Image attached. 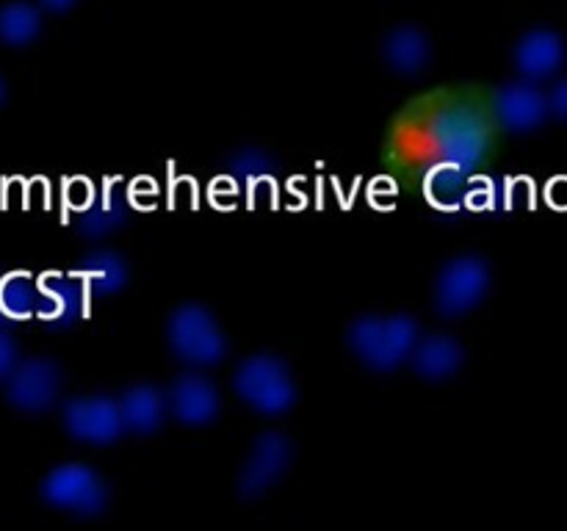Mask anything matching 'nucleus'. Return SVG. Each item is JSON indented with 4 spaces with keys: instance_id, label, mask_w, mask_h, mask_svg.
Instances as JSON below:
<instances>
[{
    "instance_id": "1",
    "label": "nucleus",
    "mask_w": 567,
    "mask_h": 531,
    "mask_svg": "<svg viewBox=\"0 0 567 531\" xmlns=\"http://www.w3.org/2000/svg\"><path fill=\"white\" fill-rule=\"evenodd\" d=\"M421 337V326L413 315H360L349 324L347 343L354 357L371 371L399 368L408 363L415 341Z\"/></svg>"
},
{
    "instance_id": "2",
    "label": "nucleus",
    "mask_w": 567,
    "mask_h": 531,
    "mask_svg": "<svg viewBox=\"0 0 567 531\" xmlns=\"http://www.w3.org/2000/svg\"><path fill=\"white\" fill-rule=\"evenodd\" d=\"M430 138L443 164L457 166L465 175H471L491 149V127L471 105H449L437 111L430 125Z\"/></svg>"
},
{
    "instance_id": "3",
    "label": "nucleus",
    "mask_w": 567,
    "mask_h": 531,
    "mask_svg": "<svg viewBox=\"0 0 567 531\" xmlns=\"http://www.w3.org/2000/svg\"><path fill=\"white\" fill-rule=\"evenodd\" d=\"M166 343L181 363L210 368L227 357V337L205 304L186 302L172 310L166 321Z\"/></svg>"
},
{
    "instance_id": "4",
    "label": "nucleus",
    "mask_w": 567,
    "mask_h": 531,
    "mask_svg": "<svg viewBox=\"0 0 567 531\" xmlns=\"http://www.w3.org/2000/svg\"><path fill=\"white\" fill-rule=\"evenodd\" d=\"M233 391L264 415H282L297 404V382L282 357L269 352L249 354L233 374Z\"/></svg>"
},
{
    "instance_id": "5",
    "label": "nucleus",
    "mask_w": 567,
    "mask_h": 531,
    "mask_svg": "<svg viewBox=\"0 0 567 531\" xmlns=\"http://www.w3.org/2000/svg\"><path fill=\"white\" fill-rule=\"evenodd\" d=\"M493 285L491 263L480 254H460L441 269L435 282V310L443 319H460L485 302Z\"/></svg>"
},
{
    "instance_id": "6",
    "label": "nucleus",
    "mask_w": 567,
    "mask_h": 531,
    "mask_svg": "<svg viewBox=\"0 0 567 531\" xmlns=\"http://www.w3.org/2000/svg\"><path fill=\"white\" fill-rule=\"evenodd\" d=\"M39 492H42L44 503L78 514V518L100 514L109 507L111 496L103 476L83 462H66L50 470Z\"/></svg>"
},
{
    "instance_id": "7",
    "label": "nucleus",
    "mask_w": 567,
    "mask_h": 531,
    "mask_svg": "<svg viewBox=\"0 0 567 531\" xmlns=\"http://www.w3.org/2000/svg\"><path fill=\"white\" fill-rule=\"evenodd\" d=\"M64 387V371L50 357L20 360L6 376V398L20 413H48L59 404Z\"/></svg>"
},
{
    "instance_id": "8",
    "label": "nucleus",
    "mask_w": 567,
    "mask_h": 531,
    "mask_svg": "<svg viewBox=\"0 0 567 531\" xmlns=\"http://www.w3.org/2000/svg\"><path fill=\"white\" fill-rule=\"evenodd\" d=\"M64 429L72 440L92 446H114L127 431L120 398L109 393L75 396L64 404Z\"/></svg>"
},
{
    "instance_id": "9",
    "label": "nucleus",
    "mask_w": 567,
    "mask_h": 531,
    "mask_svg": "<svg viewBox=\"0 0 567 531\" xmlns=\"http://www.w3.org/2000/svg\"><path fill=\"white\" fill-rule=\"evenodd\" d=\"M291 462H293L291 437L275 429L258 435L255 437L247 462H244L241 476H238V496L247 498V501L260 498L288 473Z\"/></svg>"
},
{
    "instance_id": "10",
    "label": "nucleus",
    "mask_w": 567,
    "mask_h": 531,
    "mask_svg": "<svg viewBox=\"0 0 567 531\" xmlns=\"http://www.w3.org/2000/svg\"><path fill=\"white\" fill-rule=\"evenodd\" d=\"M493 114L498 125L507 127L509 133H532L546 125L551 105H548V94L535 81L520 77L498 88L493 97Z\"/></svg>"
},
{
    "instance_id": "11",
    "label": "nucleus",
    "mask_w": 567,
    "mask_h": 531,
    "mask_svg": "<svg viewBox=\"0 0 567 531\" xmlns=\"http://www.w3.org/2000/svg\"><path fill=\"white\" fill-rule=\"evenodd\" d=\"M166 402H169V413L183 426H208L221 409L219 387L197 371H186L177 376L166 391Z\"/></svg>"
},
{
    "instance_id": "12",
    "label": "nucleus",
    "mask_w": 567,
    "mask_h": 531,
    "mask_svg": "<svg viewBox=\"0 0 567 531\" xmlns=\"http://www.w3.org/2000/svg\"><path fill=\"white\" fill-rule=\"evenodd\" d=\"M513 59L520 77L540 83L563 70L567 61V44L551 28H535L518 39Z\"/></svg>"
},
{
    "instance_id": "13",
    "label": "nucleus",
    "mask_w": 567,
    "mask_h": 531,
    "mask_svg": "<svg viewBox=\"0 0 567 531\" xmlns=\"http://www.w3.org/2000/svg\"><path fill=\"white\" fill-rule=\"evenodd\" d=\"M408 360L421 379L443 382L452 379V376L463 368L465 348L457 337L435 332V335L419 337Z\"/></svg>"
},
{
    "instance_id": "14",
    "label": "nucleus",
    "mask_w": 567,
    "mask_h": 531,
    "mask_svg": "<svg viewBox=\"0 0 567 531\" xmlns=\"http://www.w3.org/2000/svg\"><path fill=\"white\" fill-rule=\"evenodd\" d=\"M39 291H42V304L37 315L50 330H66L81 319L83 285L78 277L44 274L39 280Z\"/></svg>"
},
{
    "instance_id": "15",
    "label": "nucleus",
    "mask_w": 567,
    "mask_h": 531,
    "mask_svg": "<svg viewBox=\"0 0 567 531\" xmlns=\"http://www.w3.org/2000/svg\"><path fill=\"white\" fill-rule=\"evenodd\" d=\"M120 409L127 429L136 431V435H155L166 424L169 402H166V393L161 387L138 382L122 393Z\"/></svg>"
},
{
    "instance_id": "16",
    "label": "nucleus",
    "mask_w": 567,
    "mask_h": 531,
    "mask_svg": "<svg viewBox=\"0 0 567 531\" xmlns=\"http://www.w3.org/2000/svg\"><path fill=\"white\" fill-rule=\"evenodd\" d=\"M382 55L402 75H419L432 61V42L421 28L399 25L382 39Z\"/></svg>"
},
{
    "instance_id": "17",
    "label": "nucleus",
    "mask_w": 567,
    "mask_h": 531,
    "mask_svg": "<svg viewBox=\"0 0 567 531\" xmlns=\"http://www.w3.org/2000/svg\"><path fill=\"white\" fill-rule=\"evenodd\" d=\"M78 280H83V285H89V291L97 293V296H109V293L122 291L131 280V266L122 258L120 252H111V249H94L86 258L78 263L75 269Z\"/></svg>"
},
{
    "instance_id": "18",
    "label": "nucleus",
    "mask_w": 567,
    "mask_h": 531,
    "mask_svg": "<svg viewBox=\"0 0 567 531\" xmlns=\"http://www.w3.org/2000/svg\"><path fill=\"white\" fill-rule=\"evenodd\" d=\"M127 221V205L125 197H122L120 186L111 183V186L103 188L97 199L78 216L75 227L83 238H103L111 236V232L120 230Z\"/></svg>"
},
{
    "instance_id": "19",
    "label": "nucleus",
    "mask_w": 567,
    "mask_h": 531,
    "mask_svg": "<svg viewBox=\"0 0 567 531\" xmlns=\"http://www.w3.org/2000/svg\"><path fill=\"white\" fill-rule=\"evenodd\" d=\"M42 33V11L28 0H11L0 9V39L11 48H25Z\"/></svg>"
},
{
    "instance_id": "20",
    "label": "nucleus",
    "mask_w": 567,
    "mask_h": 531,
    "mask_svg": "<svg viewBox=\"0 0 567 531\" xmlns=\"http://www.w3.org/2000/svg\"><path fill=\"white\" fill-rule=\"evenodd\" d=\"M39 304H42V291H39L37 282L28 274H6L0 277V310H3L6 319L14 324V321L28 319V315L39 313Z\"/></svg>"
},
{
    "instance_id": "21",
    "label": "nucleus",
    "mask_w": 567,
    "mask_h": 531,
    "mask_svg": "<svg viewBox=\"0 0 567 531\" xmlns=\"http://www.w3.org/2000/svg\"><path fill=\"white\" fill-rule=\"evenodd\" d=\"M227 169H230L233 177H241V180H258V177L271 175L277 169V160L269 149L241 147L230 155Z\"/></svg>"
},
{
    "instance_id": "22",
    "label": "nucleus",
    "mask_w": 567,
    "mask_h": 531,
    "mask_svg": "<svg viewBox=\"0 0 567 531\" xmlns=\"http://www.w3.org/2000/svg\"><path fill=\"white\" fill-rule=\"evenodd\" d=\"M468 183V175L457 166H449V164H437L430 175V191L432 197H441V202H452V197H460Z\"/></svg>"
},
{
    "instance_id": "23",
    "label": "nucleus",
    "mask_w": 567,
    "mask_h": 531,
    "mask_svg": "<svg viewBox=\"0 0 567 531\" xmlns=\"http://www.w3.org/2000/svg\"><path fill=\"white\" fill-rule=\"evenodd\" d=\"M17 363H20V346H17L14 337L0 326V382H6V376L14 371Z\"/></svg>"
},
{
    "instance_id": "24",
    "label": "nucleus",
    "mask_w": 567,
    "mask_h": 531,
    "mask_svg": "<svg viewBox=\"0 0 567 531\" xmlns=\"http://www.w3.org/2000/svg\"><path fill=\"white\" fill-rule=\"evenodd\" d=\"M548 105H551L554 116H559V119L567 122V75H563L557 83H554L551 94H548Z\"/></svg>"
},
{
    "instance_id": "25",
    "label": "nucleus",
    "mask_w": 567,
    "mask_h": 531,
    "mask_svg": "<svg viewBox=\"0 0 567 531\" xmlns=\"http://www.w3.org/2000/svg\"><path fill=\"white\" fill-rule=\"evenodd\" d=\"M39 3L48 11H55V14H59V11H70L78 0H39Z\"/></svg>"
},
{
    "instance_id": "26",
    "label": "nucleus",
    "mask_w": 567,
    "mask_h": 531,
    "mask_svg": "<svg viewBox=\"0 0 567 531\" xmlns=\"http://www.w3.org/2000/svg\"><path fill=\"white\" fill-rule=\"evenodd\" d=\"M0 326H3V330H9V326H11V321L6 319V315H3V310H0Z\"/></svg>"
},
{
    "instance_id": "27",
    "label": "nucleus",
    "mask_w": 567,
    "mask_h": 531,
    "mask_svg": "<svg viewBox=\"0 0 567 531\" xmlns=\"http://www.w3.org/2000/svg\"><path fill=\"white\" fill-rule=\"evenodd\" d=\"M3 100H6V83L3 77H0V105H3Z\"/></svg>"
}]
</instances>
